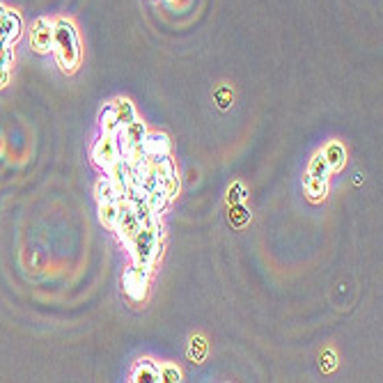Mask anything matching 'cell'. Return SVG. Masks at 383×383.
<instances>
[{
	"label": "cell",
	"mask_w": 383,
	"mask_h": 383,
	"mask_svg": "<svg viewBox=\"0 0 383 383\" xmlns=\"http://www.w3.org/2000/svg\"><path fill=\"white\" fill-rule=\"evenodd\" d=\"M106 172H108L111 182H113L115 186H118V189H120L124 195H127V189H129V163L120 156L118 161H115Z\"/></svg>",
	"instance_id": "13"
},
{
	"label": "cell",
	"mask_w": 383,
	"mask_h": 383,
	"mask_svg": "<svg viewBox=\"0 0 383 383\" xmlns=\"http://www.w3.org/2000/svg\"><path fill=\"white\" fill-rule=\"evenodd\" d=\"M335 353L333 351H324L322 353V370L324 372H331V370H335Z\"/></svg>",
	"instance_id": "26"
},
{
	"label": "cell",
	"mask_w": 383,
	"mask_h": 383,
	"mask_svg": "<svg viewBox=\"0 0 383 383\" xmlns=\"http://www.w3.org/2000/svg\"><path fill=\"white\" fill-rule=\"evenodd\" d=\"M53 53L60 69L65 74H74L81 65V42H78V30L69 19L53 21Z\"/></svg>",
	"instance_id": "1"
},
{
	"label": "cell",
	"mask_w": 383,
	"mask_h": 383,
	"mask_svg": "<svg viewBox=\"0 0 383 383\" xmlns=\"http://www.w3.org/2000/svg\"><path fill=\"white\" fill-rule=\"evenodd\" d=\"M204 356H207V340H204L202 335H193L189 342V360L202 363Z\"/></svg>",
	"instance_id": "20"
},
{
	"label": "cell",
	"mask_w": 383,
	"mask_h": 383,
	"mask_svg": "<svg viewBox=\"0 0 383 383\" xmlns=\"http://www.w3.org/2000/svg\"><path fill=\"white\" fill-rule=\"evenodd\" d=\"M133 383H156L158 381V365L149 358H142L131 374Z\"/></svg>",
	"instance_id": "11"
},
{
	"label": "cell",
	"mask_w": 383,
	"mask_h": 383,
	"mask_svg": "<svg viewBox=\"0 0 383 383\" xmlns=\"http://www.w3.org/2000/svg\"><path fill=\"white\" fill-rule=\"evenodd\" d=\"M10 85V67H0V90Z\"/></svg>",
	"instance_id": "27"
},
{
	"label": "cell",
	"mask_w": 383,
	"mask_h": 383,
	"mask_svg": "<svg viewBox=\"0 0 383 383\" xmlns=\"http://www.w3.org/2000/svg\"><path fill=\"white\" fill-rule=\"evenodd\" d=\"M158 381H163V383H180L182 381V370L177 368V365H172V363L161 365V368H158Z\"/></svg>",
	"instance_id": "22"
},
{
	"label": "cell",
	"mask_w": 383,
	"mask_h": 383,
	"mask_svg": "<svg viewBox=\"0 0 383 383\" xmlns=\"http://www.w3.org/2000/svg\"><path fill=\"white\" fill-rule=\"evenodd\" d=\"M5 12H7V7H5L3 3H0V19H3V14H5Z\"/></svg>",
	"instance_id": "28"
},
{
	"label": "cell",
	"mask_w": 383,
	"mask_h": 383,
	"mask_svg": "<svg viewBox=\"0 0 383 383\" xmlns=\"http://www.w3.org/2000/svg\"><path fill=\"white\" fill-rule=\"evenodd\" d=\"M213 96H216V101H218L220 108H227V106L232 103V90H230V87H225V85L218 87L216 94H213Z\"/></svg>",
	"instance_id": "24"
},
{
	"label": "cell",
	"mask_w": 383,
	"mask_h": 383,
	"mask_svg": "<svg viewBox=\"0 0 383 383\" xmlns=\"http://www.w3.org/2000/svg\"><path fill=\"white\" fill-rule=\"evenodd\" d=\"M142 147H145V154L147 156H163V154H170L172 142L161 131H154V133L147 131L145 140H142Z\"/></svg>",
	"instance_id": "9"
},
{
	"label": "cell",
	"mask_w": 383,
	"mask_h": 383,
	"mask_svg": "<svg viewBox=\"0 0 383 383\" xmlns=\"http://www.w3.org/2000/svg\"><path fill=\"white\" fill-rule=\"evenodd\" d=\"M99 127H101L103 133H108V136H118L120 124H118V120H115L113 106H106V108L101 111V115H99Z\"/></svg>",
	"instance_id": "18"
},
{
	"label": "cell",
	"mask_w": 383,
	"mask_h": 383,
	"mask_svg": "<svg viewBox=\"0 0 383 383\" xmlns=\"http://www.w3.org/2000/svg\"><path fill=\"white\" fill-rule=\"evenodd\" d=\"M129 253L133 257V264L142 266V269H151L158 257L163 253V227L161 222H154V225H140V230L133 239L127 244Z\"/></svg>",
	"instance_id": "2"
},
{
	"label": "cell",
	"mask_w": 383,
	"mask_h": 383,
	"mask_svg": "<svg viewBox=\"0 0 383 383\" xmlns=\"http://www.w3.org/2000/svg\"><path fill=\"white\" fill-rule=\"evenodd\" d=\"M248 220H251V211L244 207V202L230 204V222H232L234 227H244Z\"/></svg>",
	"instance_id": "21"
},
{
	"label": "cell",
	"mask_w": 383,
	"mask_h": 383,
	"mask_svg": "<svg viewBox=\"0 0 383 383\" xmlns=\"http://www.w3.org/2000/svg\"><path fill=\"white\" fill-rule=\"evenodd\" d=\"M248 198V193H246V186L244 184H232L230 186V191H227V204H237V202H244Z\"/></svg>",
	"instance_id": "23"
},
{
	"label": "cell",
	"mask_w": 383,
	"mask_h": 383,
	"mask_svg": "<svg viewBox=\"0 0 383 383\" xmlns=\"http://www.w3.org/2000/svg\"><path fill=\"white\" fill-rule=\"evenodd\" d=\"M30 44L37 53H49L53 49V23L49 19H37L30 32Z\"/></svg>",
	"instance_id": "7"
},
{
	"label": "cell",
	"mask_w": 383,
	"mask_h": 383,
	"mask_svg": "<svg viewBox=\"0 0 383 383\" xmlns=\"http://www.w3.org/2000/svg\"><path fill=\"white\" fill-rule=\"evenodd\" d=\"M308 177L315 182H322V184H328V177H331V168H328L326 158L322 151H317L313 156V161L308 165Z\"/></svg>",
	"instance_id": "14"
},
{
	"label": "cell",
	"mask_w": 383,
	"mask_h": 383,
	"mask_svg": "<svg viewBox=\"0 0 383 383\" xmlns=\"http://www.w3.org/2000/svg\"><path fill=\"white\" fill-rule=\"evenodd\" d=\"M145 202H147V207L151 209V213H161L165 207H168V202H170V198H168V193L163 186H156V189H151L147 195H145Z\"/></svg>",
	"instance_id": "16"
},
{
	"label": "cell",
	"mask_w": 383,
	"mask_h": 383,
	"mask_svg": "<svg viewBox=\"0 0 383 383\" xmlns=\"http://www.w3.org/2000/svg\"><path fill=\"white\" fill-rule=\"evenodd\" d=\"M12 62H14V53L0 42V67H10Z\"/></svg>",
	"instance_id": "25"
},
{
	"label": "cell",
	"mask_w": 383,
	"mask_h": 383,
	"mask_svg": "<svg viewBox=\"0 0 383 383\" xmlns=\"http://www.w3.org/2000/svg\"><path fill=\"white\" fill-rule=\"evenodd\" d=\"M303 186H306V195L313 202H322L326 198V193H328V184H322V182H315V180H310V177L306 175L303 177Z\"/></svg>",
	"instance_id": "17"
},
{
	"label": "cell",
	"mask_w": 383,
	"mask_h": 383,
	"mask_svg": "<svg viewBox=\"0 0 383 383\" xmlns=\"http://www.w3.org/2000/svg\"><path fill=\"white\" fill-rule=\"evenodd\" d=\"M147 136V124L142 122V120H133L131 124H127V127H122L118 131V145H120V154H129L131 149H136V147H142V140H145Z\"/></svg>",
	"instance_id": "5"
},
{
	"label": "cell",
	"mask_w": 383,
	"mask_h": 383,
	"mask_svg": "<svg viewBox=\"0 0 383 383\" xmlns=\"http://www.w3.org/2000/svg\"><path fill=\"white\" fill-rule=\"evenodd\" d=\"M113 230H115V234H118V239L124 246H127L133 239V234L140 230V220L136 218V213H133V209L129 207L127 200L120 204V213H118V220H115Z\"/></svg>",
	"instance_id": "6"
},
{
	"label": "cell",
	"mask_w": 383,
	"mask_h": 383,
	"mask_svg": "<svg viewBox=\"0 0 383 383\" xmlns=\"http://www.w3.org/2000/svg\"><path fill=\"white\" fill-rule=\"evenodd\" d=\"M21 30H23V21L19 12L7 10L3 14V19H0V42H3L5 46H10V44H14L21 37Z\"/></svg>",
	"instance_id": "8"
},
{
	"label": "cell",
	"mask_w": 383,
	"mask_h": 383,
	"mask_svg": "<svg viewBox=\"0 0 383 383\" xmlns=\"http://www.w3.org/2000/svg\"><path fill=\"white\" fill-rule=\"evenodd\" d=\"M122 154H120V145H118V138L115 136H108V133H101L99 140H94L92 145V161L94 165L103 168V170H108V168L118 161Z\"/></svg>",
	"instance_id": "4"
},
{
	"label": "cell",
	"mask_w": 383,
	"mask_h": 383,
	"mask_svg": "<svg viewBox=\"0 0 383 383\" xmlns=\"http://www.w3.org/2000/svg\"><path fill=\"white\" fill-rule=\"evenodd\" d=\"M111 106H113L115 120H118L120 129H122V127H127V124H131L133 120L138 118V115H136V108H133V103H131L129 99H115Z\"/></svg>",
	"instance_id": "15"
},
{
	"label": "cell",
	"mask_w": 383,
	"mask_h": 383,
	"mask_svg": "<svg viewBox=\"0 0 383 383\" xmlns=\"http://www.w3.org/2000/svg\"><path fill=\"white\" fill-rule=\"evenodd\" d=\"M147 269H142L138 264H131L127 271H124V278H122V289L124 294L131 299V301H145L147 296V287H149V280H147Z\"/></svg>",
	"instance_id": "3"
},
{
	"label": "cell",
	"mask_w": 383,
	"mask_h": 383,
	"mask_svg": "<svg viewBox=\"0 0 383 383\" xmlns=\"http://www.w3.org/2000/svg\"><path fill=\"white\" fill-rule=\"evenodd\" d=\"M322 154L326 158L328 168H331V172L342 170L344 163H346V151L342 147V142H328V145L322 149Z\"/></svg>",
	"instance_id": "12"
},
{
	"label": "cell",
	"mask_w": 383,
	"mask_h": 383,
	"mask_svg": "<svg viewBox=\"0 0 383 383\" xmlns=\"http://www.w3.org/2000/svg\"><path fill=\"white\" fill-rule=\"evenodd\" d=\"M94 195H96V202L103 204V202H115V204H122L127 200V195H124L118 186L111 182V177H101L99 182L94 186Z\"/></svg>",
	"instance_id": "10"
},
{
	"label": "cell",
	"mask_w": 383,
	"mask_h": 383,
	"mask_svg": "<svg viewBox=\"0 0 383 383\" xmlns=\"http://www.w3.org/2000/svg\"><path fill=\"white\" fill-rule=\"evenodd\" d=\"M118 213H120V204L115 202H103L99 204V220L103 227H115V220H118Z\"/></svg>",
	"instance_id": "19"
}]
</instances>
